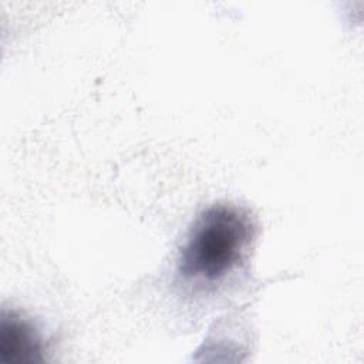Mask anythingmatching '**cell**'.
I'll return each instance as SVG.
<instances>
[{"label":"cell","instance_id":"cell-1","mask_svg":"<svg viewBox=\"0 0 364 364\" xmlns=\"http://www.w3.org/2000/svg\"><path fill=\"white\" fill-rule=\"evenodd\" d=\"M256 233L247 210L232 203H215L193 220L178 259L183 282L210 286L222 282L245 259Z\"/></svg>","mask_w":364,"mask_h":364},{"label":"cell","instance_id":"cell-2","mask_svg":"<svg viewBox=\"0 0 364 364\" xmlns=\"http://www.w3.org/2000/svg\"><path fill=\"white\" fill-rule=\"evenodd\" d=\"M0 353L11 364L40 361L43 340L27 318L4 311L0 321Z\"/></svg>","mask_w":364,"mask_h":364}]
</instances>
